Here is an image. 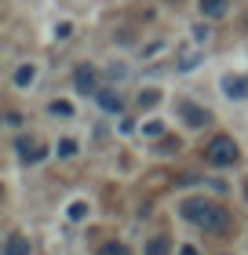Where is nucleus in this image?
Wrapping results in <instances>:
<instances>
[{
    "label": "nucleus",
    "instance_id": "obj_18",
    "mask_svg": "<svg viewBox=\"0 0 248 255\" xmlns=\"http://www.w3.org/2000/svg\"><path fill=\"white\" fill-rule=\"evenodd\" d=\"M179 66H183V69H194V66H197V55H194V51H186L183 59H179Z\"/></svg>",
    "mask_w": 248,
    "mask_h": 255
},
{
    "label": "nucleus",
    "instance_id": "obj_4",
    "mask_svg": "<svg viewBox=\"0 0 248 255\" xmlns=\"http://www.w3.org/2000/svg\"><path fill=\"white\" fill-rule=\"evenodd\" d=\"M15 153H18L22 160H26V164H37V160H44V153H48V149H44L40 138L18 135V138H15Z\"/></svg>",
    "mask_w": 248,
    "mask_h": 255
},
{
    "label": "nucleus",
    "instance_id": "obj_16",
    "mask_svg": "<svg viewBox=\"0 0 248 255\" xmlns=\"http://www.w3.org/2000/svg\"><path fill=\"white\" fill-rule=\"evenodd\" d=\"M77 153V142L73 138H62V142H58V157H73Z\"/></svg>",
    "mask_w": 248,
    "mask_h": 255
},
{
    "label": "nucleus",
    "instance_id": "obj_15",
    "mask_svg": "<svg viewBox=\"0 0 248 255\" xmlns=\"http://www.w3.org/2000/svg\"><path fill=\"white\" fill-rule=\"evenodd\" d=\"M143 131H146L150 138H161V135H164V124H161V121H146V124H143Z\"/></svg>",
    "mask_w": 248,
    "mask_h": 255
},
{
    "label": "nucleus",
    "instance_id": "obj_12",
    "mask_svg": "<svg viewBox=\"0 0 248 255\" xmlns=\"http://www.w3.org/2000/svg\"><path fill=\"white\" fill-rule=\"evenodd\" d=\"M66 215H69V223H84V219H88V204L84 201H73L66 208Z\"/></svg>",
    "mask_w": 248,
    "mask_h": 255
},
{
    "label": "nucleus",
    "instance_id": "obj_6",
    "mask_svg": "<svg viewBox=\"0 0 248 255\" xmlns=\"http://www.w3.org/2000/svg\"><path fill=\"white\" fill-rule=\"evenodd\" d=\"M223 91H227V99L245 102L248 99V80L245 77H223Z\"/></svg>",
    "mask_w": 248,
    "mask_h": 255
},
{
    "label": "nucleus",
    "instance_id": "obj_19",
    "mask_svg": "<svg viewBox=\"0 0 248 255\" xmlns=\"http://www.w3.org/2000/svg\"><path fill=\"white\" fill-rule=\"evenodd\" d=\"M179 255H197V248H190V245H186V248H183Z\"/></svg>",
    "mask_w": 248,
    "mask_h": 255
},
{
    "label": "nucleus",
    "instance_id": "obj_14",
    "mask_svg": "<svg viewBox=\"0 0 248 255\" xmlns=\"http://www.w3.org/2000/svg\"><path fill=\"white\" fill-rule=\"evenodd\" d=\"M99 255H132V252H128V245H121V241H106L99 248Z\"/></svg>",
    "mask_w": 248,
    "mask_h": 255
},
{
    "label": "nucleus",
    "instance_id": "obj_9",
    "mask_svg": "<svg viewBox=\"0 0 248 255\" xmlns=\"http://www.w3.org/2000/svg\"><path fill=\"white\" fill-rule=\"evenodd\" d=\"M4 255H29V241L22 234H11L7 245H4Z\"/></svg>",
    "mask_w": 248,
    "mask_h": 255
},
{
    "label": "nucleus",
    "instance_id": "obj_5",
    "mask_svg": "<svg viewBox=\"0 0 248 255\" xmlns=\"http://www.w3.org/2000/svg\"><path fill=\"white\" fill-rule=\"evenodd\" d=\"M73 88L80 91V95H99V73H95V69H91V66H80L77 69V73H73Z\"/></svg>",
    "mask_w": 248,
    "mask_h": 255
},
{
    "label": "nucleus",
    "instance_id": "obj_11",
    "mask_svg": "<svg viewBox=\"0 0 248 255\" xmlns=\"http://www.w3.org/2000/svg\"><path fill=\"white\" fill-rule=\"evenodd\" d=\"M146 255H172V241H168V237H153V241H146Z\"/></svg>",
    "mask_w": 248,
    "mask_h": 255
},
{
    "label": "nucleus",
    "instance_id": "obj_8",
    "mask_svg": "<svg viewBox=\"0 0 248 255\" xmlns=\"http://www.w3.org/2000/svg\"><path fill=\"white\" fill-rule=\"evenodd\" d=\"M201 11H205L208 18H223L230 11V0H201Z\"/></svg>",
    "mask_w": 248,
    "mask_h": 255
},
{
    "label": "nucleus",
    "instance_id": "obj_17",
    "mask_svg": "<svg viewBox=\"0 0 248 255\" xmlns=\"http://www.w3.org/2000/svg\"><path fill=\"white\" fill-rule=\"evenodd\" d=\"M48 110L55 113V117H69V113H73V106H69V102H51Z\"/></svg>",
    "mask_w": 248,
    "mask_h": 255
},
{
    "label": "nucleus",
    "instance_id": "obj_3",
    "mask_svg": "<svg viewBox=\"0 0 248 255\" xmlns=\"http://www.w3.org/2000/svg\"><path fill=\"white\" fill-rule=\"evenodd\" d=\"M175 110H179V117L186 121V128H205V124L212 121V113H208L205 106H197L194 99H183V102H179Z\"/></svg>",
    "mask_w": 248,
    "mask_h": 255
},
{
    "label": "nucleus",
    "instance_id": "obj_13",
    "mask_svg": "<svg viewBox=\"0 0 248 255\" xmlns=\"http://www.w3.org/2000/svg\"><path fill=\"white\" fill-rule=\"evenodd\" d=\"M157 102H161V91L157 88H143V91H139V106H157Z\"/></svg>",
    "mask_w": 248,
    "mask_h": 255
},
{
    "label": "nucleus",
    "instance_id": "obj_20",
    "mask_svg": "<svg viewBox=\"0 0 248 255\" xmlns=\"http://www.w3.org/2000/svg\"><path fill=\"white\" fill-rule=\"evenodd\" d=\"M245 197H248V182H245Z\"/></svg>",
    "mask_w": 248,
    "mask_h": 255
},
{
    "label": "nucleus",
    "instance_id": "obj_10",
    "mask_svg": "<svg viewBox=\"0 0 248 255\" xmlns=\"http://www.w3.org/2000/svg\"><path fill=\"white\" fill-rule=\"evenodd\" d=\"M11 80H15V88H29L33 80H37V66H29V62H26V66H18Z\"/></svg>",
    "mask_w": 248,
    "mask_h": 255
},
{
    "label": "nucleus",
    "instance_id": "obj_7",
    "mask_svg": "<svg viewBox=\"0 0 248 255\" xmlns=\"http://www.w3.org/2000/svg\"><path fill=\"white\" fill-rule=\"evenodd\" d=\"M95 99H99V110H106V113H121V110H124L121 91H113V88H102Z\"/></svg>",
    "mask_w": 248,
    "mask_h": 255
},
{
    "label": "nucleus",
    "instance_id": "obj_2",
    "mask_svg": "<svg viewBox=\"0 0 248 255\" xmlns=\"http://www.w3.org/2000/svg\"><path fill=\"white\" fill-rule=\"evenodd\" d=\"M205 160L212 168H230V164L241 160V149H238V142H234L230 135H216L208 142V149H205Z\"/></svg>",
    "mask_w": 248,
    "mask_h": 255
},
{
    "label": "nucleus",
    "instance_id": "obj_1",
    "mask_svg": "<svg viewBox=\"0 0 248 255\" xmlns=\"http://www.w3.org/2000/svg\"><path fill=\"white\" fill-rule=\"evenodd\" d=\"M179 215L186 223L208 230V234H223V230L230 226V212L223 204H216V201H205V197H186L179 204Z\"/></svg>",
    "mask_w": 248,
    "mask_h": 255
}]
</instances>
